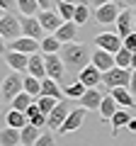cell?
Here are the masks:
<instances>
[{
  "label": "cell",
  "mask_w": 136,
  "mask_h": 146,
  "mask_svg": "<svg viewBox=\"0 0 136 146\" xmlns=\"http://www.w3.org/2000/svg\"><path fill=\"white\" fill-rule=\"evenodd\" d=\"M61 58L66 63V71H75L80 73L90 61V51L83 46V44H75V42H68L61 46Z\"/></svg>",
  "instance_id": "1"
},
{
  "label": "cell",
  "mask_w": 136,
  "mask_h": 146,
  "mask_svg": "<svg viewBox=\"0 0 136 146\" xmlns=\"http://www.w3.org/2000/svg\"><path fill=\"white\" fill-rule=\"evenodd\" d=\"M129 80H131V68H119V66H114V68H110V71H105L102 73V83L107 85V88H129Z\"/></svg>",
  "instance_id": "2"
},
{
  "label": "cell",
  "mask_w": 136,
  "mask_h": 146,
  "mask_svg": "<svg viewBox=\"0 0 136 146\" xmlns=\"http://www.w3.org/2000/svg\"><path fill=\"white\" fill-rule=\"evenodd\" d=\"M0 85H3L0 95H3L7 102H12V98H15V95H20L22 90H24V78H22L17 71H12V73H7V78L3 80Z\"/></svg>",
  "instance_id": "3"
},
{
  "label": "cell",
  "mask_w": 136,
  "mask_h": 146,
  "mask_svg": "<svg viewBox=\"0 0 136 146\" xmlns=\"http://www.w3.org/2000/svg\"><path fill=\"white\" fill-rule=\"evenodd\" d=\"M121 7H124V3H107V5H100L97 10H95V20H97V25H114L117 17H119Z\"/></svg>",
  "instance_id": "4"
},
{
  "label": "cell",
  "mask_w": 136,
  "mask_h": 146,
  "mask_svg": "<svg viewBox=\"0 0 136 146\" xmlns=\"http://www.w3.org/2000/svg\"><path fill=\"white\" fill-rule=\"evenodd\" d=\"M7 49H10V51H22V54H37V51H42V44H39V39H34V36L20 34L17 39H10Z\"/></svg>",
  "instance_id": "5"
},
{
  "label": "cell",
  "mask_w": 136,
  "mask_h": 146,
  "mask_svg": "<svg viewBox=\"0 0 136 146\" xmlns=\"http://www.w3.org/2000/svg\"><path fill=\"white\" fill-rule=\"evenodd\" d=\"M95 44H97V49H105V51H110V54H117L124 46V39H121L119 34H112V32H102V34L95 36Z\"/></svg>",
  "instance_id": "6"
},
{
  "label": "cell",
  "mask_w": 136,
  "mask_h": 146,
  "mask_svg": "<svg viewBox=\"0 0 136 146\" xmlns=\"http://www.w3.org/2000/svg\"><path fill=\"white\" fill-rule=\"evenodd\" d=\"M44 66H46V76L53 80H61L66 73V63L58 54H44Z\"/></svg>",
  "instance_id": "7"
},
{
  "label": "cell",
  "mask_w": 136,
  "mask_h": 146,
  "mask_svg": "<svg viewBox=\"0 0 136 146\" xmlns=\"http://www.w3.org/2000/svg\"><path fill=\"white\" fill-rule=\"evenodd\" d=\"M22 34V25L15 15H3L0 17V36H5V39H17Z\"/></svg>",
  "instance_id": "8"
},
{
  "label": "cell",
  "mask_w": 136,
  "mask_h": 146,
  "mask_svg": "<svg viewBox=\"0 0 136 146\" xmlns=\"http://www.w3.org/2000/svg\"><path fill=\"white\" fill-rule=\"evenodd\" d=\"M85 115H88V110L85 107H75V110H71L68 112V117H66V122L61 124V134H68V131H75V129H80L83 127V122H85Z\"/></svg>",
  "instance_id": "9"
},
{
  "label": "cell",
  "mask_w": 136,
  "mask_h": 146,
  "mask_svg": "<svg viewBox=\"0 0 136 146\" xmlns=\"http://www.w3.org/2000/svg\"><path fill=\"white\" fill-rule=\"evenodd\" d=\"M37 20L42 22V27H44V32H46V34H53V32L63 25V17L58 15V12H53V10H39Z\"/></svg>",
  "instance_id": "10"
},
{
  "label": "cell",
  "mask_w": 136,
  "mask_h": 146,
  "mask_svg": "<svg viewBox=\"0 0 136 146\" xmlns=\"http://www.w3.org/2000/svg\"><path fill=\"white\" fill-rule=\"evenodd\" d=\"M117 34L124 39V36H129L131 32H134V10L131 7H121L119 17H117Z\"/></svg>",
  "instance_id": "11"
},
{
  "label": "cell",
  "mask_w": 136,
  "mask_h": 146,
  "mask_svg": "<svg viewBox=\"0 0 136 146\" xmlns=\"http://www.w3.org/2000/svg\"><path fill=\"white\" fill-rule=\"evenodd\" d=\"M78 80L85 85V88H95V85L102 83V71H100L95 63H88V66L78 73Z\"/></svg>",
  "instance_id": "12"
},
{
  "label": "cell",
  "mask_w": 136,
  "mask_h": 146,
  "mask_svg": "<svg viewBox=\"0 0 136 146\" xmlns=\"http://www.w3.org/2000/svg\"><path fill=\"white\" fill-rule=\"evenodd\" d=\"M20 25H22V34L24 36H34V39H42L44 36V27L34 15H22Z\"/></svg>",
  "instance_id": "13"
},
{
  "label": "cell",
  "mask_w": 136,
  "mask_h": 146,
  "mask_svg": "<svg viewBox=\"0 0 136 146\" xmlns=\"http://www.w3.org/2000/svg\"><path fill=\"white\" fill-rule=\"evenodd\" d=\"M90 63H95V66H97L102 73L117 66V61H114V54L105 51V49H95V51L90 54Z\"/></svg>",
  "instance_id": "14"
},
{
  "label": "cell",
  "mask_w": 136,
  "mask_h": 146,
  "mask_svg": "<svg viewBox=\"0 0 136 146\" xmlns=\"http://www.w3.org/2000/svg\"><path fill=\"white\" fill-rule=\"evenodd\" d=\"M68 112H71V110H68V105L58 100V102H56V107H53L51 112H49V127L58 131V129H61V124H63V122H66Z\"/></svg>",
  "instance_id": "15"
},
{
  "label": "cell",
  "mask_w": 136,
  "mask_h": 146,
  "mask_svg": "<svg viewBox=\"0 0 136 146\" xmlns=\"http://www.w3.org/2000/svg\"><path fill=\"white\" fill-rule=\"evenodd\" d=\"M7 66L17 73H27V66H29V54H22V51H10L7 49Z\"/></svg>",
  "instance_id": "16"
},
{
  "label": "cell",
  "mask_w": 136,
  "mask_h": 146,
  "mask_svg": "<svg viewBox=\"0 0 136 146\" xmlns=\"http://www.w3.org/2000/svg\"><path fill=\"white\" fill-rule=\"evenodd\" d=\"M110 95L117 100V105H119V107H126V110H129V107H136V98L131 95L129 88H124V85H121V88H112Z\"/></svg>",
  "instance_id": "17"
},
{
  "label": "cell",
  "mask_w": 136,
  "mask_h": 146,
  "mask_svg": "<svg viewBox=\"0 0 136 146\" xmlns=\"http://www.w3.org/2000/svg\"><path fill=\"white\" fill-rule=\"evenodd\" d=\"M53 34H56V39H58L61 44L75 42V34H78V25H75V22H63V25L58 27Z\"/></svg>",
  "instance_id": "18"
},
{
  "label": "cell",
  "mask_w": 136,
  "mask_h": 146,
  "mask_svg": "<svg viewBox=\"0 0 136 146\" xmlns=\"http://www.w3.org/2000/svg\"><path fill=\"white\" fill-rule=\"evenodd\" d=\"M27 73L37 76V78H46V66H44V54H29V66H27Z\"/></svg>",
  "instance_id": "19"
},
{
  "label": "cell",
  "mask_w": 136,
  "mask_h": 146,
  "mask_svg": "<svg viewBox=\"0 0 136 146\" xmlns=\"http://www.w3.org/2000/svg\"><path fill=\"white\" fill-rule=\"evenodd\" d=\"M102 98L105 95L100 93L97 88H88L83 93V98H80V102H83V107L85 110H100V102H102Z\"/></svg>",
  "instance_id": "20"
},
{
  "label": "cell",
  "mask_w": 136,
  "mask_h": 146,
  "mask_svg": "<svg viewBox=\"0 0 136 146\" xmlns=\"http://www.w3.org/2000/svg\"><path fill=\"white\" fill-rule=\"evenodd\" d=\"M39 136H42V134H39V127H34L32 122H27V124L20 129V141H22V146H34Z\"/></svg>",
  "instance_id": "21"
},
{
  "label": "cell",
  "mask_w": 136,
  "mask_h": 146,
  "mask_svg": "<svg viewBox=\"0 0 136 146\" xmlns=\"http://www.w3.org/2000/svg\"><path fill=\"white\" fill-rule=\"evenodd\" d=\"M20 129L15 127H5L0 129V146H20Z\"/></svg>",
  "instance_id": "22"
},
{
  "label": "cell",
  "mask_w": 136,
  "mask_h": 146,
  "mask_svg": "<svg viewBox=\"0 0 136 146\" xmlns=\"http://www.w3.org/2000/svg\"><path fill=\"white\" fill-rule=\"evenodd\" d=\"M42 95H49V98H56V100H63V93L58 88V80L53 78H42Z\"/></svg>",
  "instance_id": "23"
},
{
  "label": "cell",
  "mask_w": 136,
  "mask_h": 146,
  "mask_svg": "<svg viewBox=\"0 0 136 146\" xmlns=\"http://www.w3.org/2000/svg\"><path fill=\"white\" fill-rule=\"evenodd\" d=\"M129 119H131V115L126 112V107H124V110H117L114 115H112V119H110V122H112V136L119 134V129L129 124Z\"/></svg>",
  "instance_id": "24"
},
{
  "label": "cell",
  "mask_w": 136,
  "mask_h": 146,
  "mask_svg": "<svg viewBox=\"0 0 136 146\" xmlns=\"http://www.w3.org/2000/svg\"><path fill=\"white\" fill-rule=\"evenodd\" d=\"M117 110H119L117 100L112 98V95H105L102 102H100V115H102V119H112V115H114Z\"/></svg>",
  "instance_id": "25"
},
{
  "label": "cell",
  "mask_w": 136,
  "mask_h": 146,
  "mask_svg": "<svg viewBox=\"0 0 136 146\" xmlns=\"http://www.w3.org/2000/svg\"><path fill=\"white\" fill-rule=\"evenodd\" d=\"M39 44H42V54H58L61 46H63V44L56 39V34H46Z\"/></svg>",
  "instance_id": "26"
},
{
  "label": "cell",
  "mask_w": 136,
  "mask_h": 146,
  "mask_svg": "<svg viewBox=\"0 0 136 146\" xmlns=\"http://www.w3.org/2000/svg\"><path fill=\"white\" fill-rule=\"evenodd\" d=\"M24 93H29L32 98L42 95V78H37V76L27 73V76H24Z\"/></svg>",
  "instance_id": "27"
},
{
  "label": "cell",
  "mask_w": 136,
  "mask_h": 146,
  "mask_svg": "<svg viewBox=\"0 0 136 146\" xmlns=\"http://www.w3.org/2000/svg\"><path fill=\"white\" fill-rule=\"evenodd\" d=\"M27 122H29V119H27V115H24V112H20V110H10V112H7V127L22 129Z\"/></svg>",
  "instance_id": "28"
},
{
  "label": "cell",
  "mask_w": 136,
  "mask_h": 146,
  "mask_svg": "<svg viewBox=\"0 0 136 146\" xmlns=\"http://www.w3.org/2000/svg\"><path fill=\"white\" fill-rule=\"evenodd\" d=\"M32 102H34V100H32V95L22 90L20 95H15V98H12V110H20V112H27V107H29Z\"/></svg>",
  "instance_id": "29"
},
{
  "label": "cell",
  "mask_w": 136,
  "mask_h": 146,
  "mask_svg": "<svg viewBox=\"0 0 136 146\" xmlns=\"http://www.w3.org/2000/svg\"><path fill=\"white\" fill-rule=\"evenodd\" d=\"M17 7H20L22 15H37L42 7H39V0H15Z\"/></svg>",
  "instance_id": "30"
},
{
  "label": "cell",
  "mask_w": 136,
  "mask_h": 146,
  "mask_svg": "<svg viewBox=\"0 0 136 146\" xmlns=\"http://www.w3.org/2000/svg\"><path fill=\"white\" fill-rule=\"evenodd\" d=\"M90 20V10H88V5L85 3H75V15H73V22L75 25H85V22Z\"/></svg>",
  "instance_id": "31"
},
{
  "label": "cell",
  "mask_w": 136,
  "mask_h": 146,
  "mask_svg": "<svg viewBox=\"0 0 136 146\" xmlns=\"http://www.w3.org/2000/svg\"><path fill=\"white\" fill-rule=\"evenodd\" d=\"M131 54H134V51H129L126 46H121L119 51L114 54V61H117V66H119V68H131Z\"/></svg>",
  "instance_id": "32"
},
{
  "label": "cell",
  "mask_w": 136,
  "mask_h": 146,
  "mask_svg": "<svg viewBox=\"0 0 136 146\" xmlns=\"http://www.w3.org/2000/svg\"><path fill=\"white\" fill-rule=\"evenodd\" d=\"M58 15L63 17V22H73V15H75V3H58Z\"/></svg>",
  "instance_id": "33"
},
{
  "label": "cell",
  "mask_w": 136,
  "mask_h": 146,
  "mask_svg": "<svg viewBox=\"0 0 136 146\" xmlns=\"http://www.w3.org/2000/svg\"><path fill=\"white\" fill-rule=\"evenodd\" d=\"M56 102H58V100H56V98H49V95H39V100H37L39 110H42V112H44L46 117H49V112H51V110L56 107Z\"/></svg>",
  "instance_id": "34"
},
{
  "label": "cell",
  "mask_w": 136,
  "mask_h": 146,
  "mask_svg": "<svg viewBox=\"0 0 136 146\" xmlns=\"http://www.w3.org/2000/svg\"><path fill=\"white\" fill-rule=\"evenodd\" d=\"M85 90H88V88L78 80V83H73V85H68V88H66V95H68V98H78V100H80Z\"/></svg>",
  "instance_id": "35"
},
{
  "label": "cell",
  "mask_w": 136,
  "mask_h": 146,
  "mask_svg": "<svg viewBox=\"0 0 136 146\" xmlns=\"http://www.w3.org/2000/svg\"><path fill=\"white\" fill-rule=\"evenodd\" d=\"M29 122H32V124H34V127H39V129H42L44 124H49V117L44 115V112H39V115H34V117H32Z\"/></svg>",
  "instance_id": "36"
},
{
  "label": "cell",
  "mask_w": 136,
  "mask_h": 146,
  "mask_svg": "<svg viewBox=\"0 0 136 146\" xmlns=\"http://www.w3.org/2000/svg\"><path fill=\"white\" fill-rule=\"evenodd\" d=\"M34 146H56V141H53L51 134H42V136L37 139V144H34Z\"/></svg>",
  "instance_id": "37"
},
{
  "label": "cell",
  "mask_w": 136,
  "mask_h": 146,
  "mask_svg": "<svg viewBox=\"0 0 136 146\" xmlns=\"http://www.w3.org/2000/svg\"><path fill=\"white\" fill-rule=\"evenodd\" d=\"M124 46L129 49V51H136V29L131 32L129 36H124Z\"/></svg>",
  "instance_id": "38"
},
{
  "label": "cell",
  "mask_w": 136,
  "mask_h": 146,
  "mask_svg": "<svg viewBox=\"0 0 136 146\" xmlns=\"http://www.w3.org/2000/svg\"><path fill=\"white\" fill-rule=\"evenodd\" d=\"M39 112H42V110H39L37 100H34V102H32L29 107H27V112H24V115H27V119H32V117H34V115H39Z\"/></svg>",
  "instance_id": "39"
},
{
  "label": "cell",
  "mask_w": 136,
  "mask_h": 146,
  "mask_svg": "<svg viewBox=\"0 0 136 146\" xmlns=\"http://www.w3.org/2000/svg\"><path fill=\"white\" fill-rule=\"evenodd\" d=\"M129 90H131V95L136 98V68H131V80H129Z\"/></svg>",
  "instance_id": "40"
},
{
  "label": "cell",
  "mask_w": 136,
  "mask_h": 146,
  "mask_svg": "<svg viewBox=\"0 0 136 146\" xmlns=\"http://www.w3.org/2000/svg\"><path fill=\"white\" fill-rule=\"evenodd\" d=\"M7 54V46H5V36H0V56Z\"/></svg>",
  "instance_id": "41"
},
{
  "label": "cell",
  "mask_w": 136,
  "mask_h": 146,
  "mask_svg": "<svg viewBox=\"0 0 136 146\" xmlns=\"http://www.w3.org/2000/svg\"><path fill=\"white\" fill-rule=\"evenodd\" d=\"M49 5H51V0H39V7L42 10H49Z\"/></svg>",
  "instance_id": "42"
},
{
  "label": "cell",
  "mask_w": 136,
  "mask_h": 146,
  "mask_svg": "<svg viewBox=\"0 0 136 146\" xmlns=\"http://www.w3.org/2000/svg\"><path fill=\"white\" fill-rule=\"evenodd\" d=\"M92 3L100 7V5H107V3H114V0H92Z\"/></svg>",
  "instance_id": "43"
},
{
  "label": "cell",
  "mask_w": 136,
  "mask_h": 146,
  "mask_svg": "<svg viewBox=\"0 0 136 146\" xmlns=\"http://www.w3.org/2000/svg\"><path fill=\"white\" fill-rule=\"evenodd\" d=\"M126 127H129L131 131H136V119H134V117H131V119H129V124H126Z\"/></svg>",
  "instance_id": "44"
},
{
  "label": "cell",
  "mask_w": 136,
  "mask_h": 146,
  "mask_svg": "<svg viewBox=\"0 0 136 146\" xmlns=\"http://www.w3.org/2000/svg\"><path fill=\"white\" fill-rule=\"evenodd\" d=\"M0 5H3V7H5V10H7V7L12 5V0H0Z\"/></svg>",
  "instance_id": "45"
},
{
  "label": "cell",
  "mask_w": 136,
  "mask_h": 146,
  "mask_svg": "<svg viewBox=\"0 0 136 146\" xmlns=\"http://www.w3.org/2000/svg\"><path fill=\"white\" fill-rule=\"evenodd\" d=\"M131 68H136V51L131 54Z\"/></svg>",
  "instance_id": "46"
},
{
  "label": "cell",
  "mask_w": 136,
  "mask_h": 146,
  "mask_svg": "<svg viewBox=\"0 0 136 146\" xmlns=\"http://www.w3.org/2000/svg\"><path fill=\"white\" fill-rule=\"evenodd\" d=\"M61 3H85V0H61Z\"/></svg>",
  "instance_id": "47"
},
{
  "label": "cell",
  "mask_w": 136,
  "mask_h": 146,
  "mask_svg": "<svg viewBox=\"0 0 136 146\" xmlns=\"http://www.w3.org/2000/svg\"><path fill=\"white\" fill-rule=\"evenodd\" d=\"M124 3L126 5H136V0H124Z\"/></svg>",
  "instance_id": "48"
},
{
  "label": "cell",
  "mask_w": 136,
  "mask_h": 146,
  "mask_svg": "<svg viewBox=\"0 0 136 146\" xmlns=\"http://www.w3.org/2000/svg\"><path fill=\"white\" fill-rule=\"evenodd\" d=\"M3 15H5V7H3V5H0V17H3Z\"/></svg>",
  "instance_id": "49"
},
{
  "label": "cell",
  "mask_w": 136,
  "mask_h": 146,
  "mask_svg": "<svg viewBox=\"0 0 136 146\" xmlns=\"http://www.w3.org/2000/svg\"><path fill=\"white\" fill-rule=\"evenodd\" d=\"M134 29H136V12H134Z\"/></svg>",
  "instance_id": "50"
},
{
  "label": "cell",
  "mask_w": 136,
  "mask_h": 146,
  "mask_svg": "<svg viewBox=\"0 0 136 146\" xmlns=\"http://www.w3.org/2000/svg\"><path fill=\"white\" fill-rule=\"evenodd\" d=\"M0 112H3V105H0Z\"/></svg>",
  "instance_id": "51"
},
{
  "label": "cell",
  "mask_w": 136,
  "mask_h": 146,
  "mask_svg": "<svg viewBox=\"0 0 136 146\" xmlns=\"http://www.w3.org/2000/svg\"><path fill=\"white\" fill-rule=\"evenodd\" d=\"M0 90H3V85H0Z\"/></svg>",
  "instance_id": "52"
},
{
  "label": "cell",
  "mask_w": 136,
  "mask_h": 146,
  "mask_svg": "<svg viewBox=\"0 0 136 146\" xmlns=\"http://www.w3.org/2000/svg\"><path fill=\"white\" fill-rule=\"evenodd\" d=\"M20 146H22V144H20Z\"/></svg>",
  "instance_id": "53"
}]
</instances>
